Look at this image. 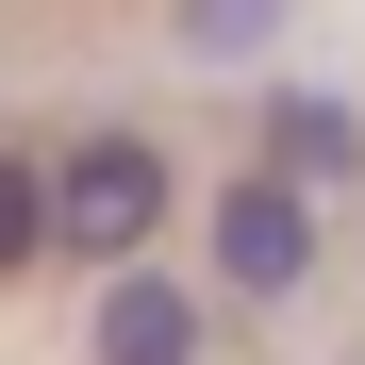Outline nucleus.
<instances>
[{
	"mask_svg": "<svg viewBox=\"0 0 365 365\" xmlns=\"http://www.w3.org/2000/svg\"><path fill=\"white\" fill-rule=\"evenodd\" d=\"M166 216H182L166 133L100 116V133H67V150H50V266H133V250H166Z\"/></svg>",
	"mask_w": 365,
	"mask_h": 365,
	"instance_id": "f257e3e1",
	"label": "nucleus"
},
{
	"mask_svg": "<svg viewBox=\"0 0 365 365\" xmlns=\"http://www.w3.org/2000/svg\"><path fill=\"white\" fill-rule=\"evenodd\" d=\"M200 250H216L232 299H316V266H332V200H316V182H282V166H250V182L200 216Z\"/></svg>",
	"mask_w": 365,
	"mask_h": 365,
	"instance_id": "f03ea898",
	"label": "nucleus"
},
{
	"mask_svg": "<svg viewBox=\"0 0 365 365\" xmlns=\"http://www.w3.org/2000/svg\"><path fill=\"white\" fill-rule=\"evenodd\" d=\"M250 166L316 182V200H349V182H365V100H332V83H266V116H250Z\"/></svg>",
	"mask_w": 365,
	"mask_h": 365,
	"instance_id": "7ed1b4c3",
	"label": "nucleus"
},
{
	"mask_svg": "<svg viewBox=\"0 0 365 365\" xmlns=\"http://www.w3.org/2000/svg\"><path fill=\"white\" fill-rule=\"evenodd\" d=\"M83 365H200V299H182L150 250L100 266V316H83Z\"/></svg>",
	"mask_w": 365,
	"mask_h": 365,
	"instance_id": "20e7f679",
	"label": "nucleus"
},
{
	"mask_svg": "<svg viewBox=\"0 0 365 365\" xmlns=\"http://www.w3.org/2000/svg\"><path fill=\"white\" fill-rule=\"evenodd\" d=\"M282 34H299V0H182V50L200 67H266Z\"/></svg>",
	"mask_w": 365,
	"mask_h": 365,
	"instance_id": "39448f33",
	"label": "nucleus"
},
{
	"mask_svg": "<svg viewBox=\"0 0 365 365\" xmlns=\"http://www.w3.org/2000/svg\"><path fill=\"white\" fill-rule=\"evenodd\" d=\"M17 266H50V166L0 150V282H17Z\"/></svg>",
	"mask_w": 365,
	"mask_h": 365,
	"instance_id": "423d86ee",
	"label": "nucleus"
}]
</instances>
